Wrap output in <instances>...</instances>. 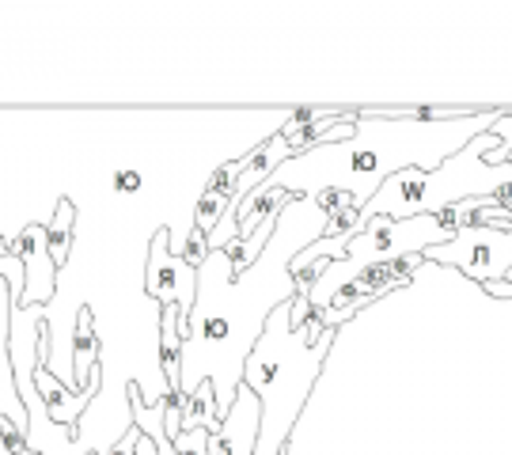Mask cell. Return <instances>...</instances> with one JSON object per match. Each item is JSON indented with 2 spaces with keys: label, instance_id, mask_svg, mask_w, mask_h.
I'll return each mask as SVG.
<instances>
[{
  "label": "cell",
  "instance_id": "1",
  "mask_svg": "<svg viewBox=\"0 0 512 455\" xmlns=\"http://www.w3.org/2000/svg\"><path fill=\"white\" fill-rule=\"evenodd\" d=\"M334 330L319 323V311L304 330L289 327V300H281L258 334L251 357L243 361V387L262 402V429L255 455H285L293 425L323 372Z\"/></svg>",
  "mask_w": 512,
  "mask_h": 455
},
{
  "label": "cell",
  "instance_id": "2",
  "mask_svg": "<svg viewBox=\"0 0 512 455\" xmlns=\"http://www.w3.org/2000/svg\"><path fill=\"white\" fill-rule=\"evenodd\" d=\"M501 148L494 133H482L471 145L452 152V160H444L437 171H421V167H403L395 175L380 182V190L361 205V217L368 220H406L421 213H444L459 201H482L497 198L512 190V164L490 167L486 156Z\"/></svg>",
  "mask_w": 512,
  "mask_h": 455
},
{
  "label": "cell",
  "instance_id": "3",
  "mask_svg": "<svg viewBox=\"0 0 512 455\" xmlns=\"http://www.w3.org/2000/svg\"><path fill=\"white\" fill-rule=\"evenodd\" d=\"M456 213L444 209V213H421V217H406V220H368V228L361 236L349 243V251L342 262H330L327 273L311 285L308 300L315 311H327L330 300L338 292L353 285L357 277L372 266H384V262H399V258H414L425 255L429 247H440V243H452L456 236Z\"/></svg>",
  "mask_w": 512,
  "mask_h": 455
},
{
  "label": "cell",
  "instance_id": "4",
  "mask_svg": "<svg viewBox=\"0 0 512 455\" xmlns=\"http://www.w3.org/2000/svg\"><path fill=\"white\" fill-rule=\"evenodd\" d=\"M425 262H440V266H456L478 285L490 281H505L512 273V232L494 228V224H475V228H459L452 243H440L425 251Z\"/></svg>",
  "mask_w": 512,
  "mask_h": 455
},
{
  "label": "cell",
  "instance_id": "5",
  "mask_svg": "<svg viewBox=\"0 0 512 455\" xmlns=\"http://www.w3.org/2000/svg\"><path fill=\"white\" fill-rule=\"evenodd\" d=\"M145 292L160 308L179 311V334H190V315L198 308V270H190L183 258L171 251V232L160 228L148 243V270Z\"/></svg>",
  "mask_w": 512,
  "mask_h": 455
},
{
  "label": "cell",
  "instance_id": "6",
  "mask_svg": "<svg viewBox=\"0 0 512 455\" xmlns=\"http://www.w3.org/2000/svg\"><path fill=\"white\" fill-rule=\"evenodd\" d=\"M12 255L27 266V292H23V304H35V308H46L54 300L57 281H54V258H50V236H46V224H27L19 232V243L12 247ZM19 304V308H23Z\"/></svg>",
  "mask_w": 512,
  "mask_h": 455
},
{
  "label": "cell",
  "instance_id": "7",
  "mask_svg": "<svg viewBox=\"0 0 512 455\" xmlns=\"http://www.w3.org/2000/svg\"><path fill=\"white\" fill-rule=\"evenodd\" d=\"M258 429H262V402L251 387H239L232 410L220 418L209 455H255Z\"/></svg>",
  "mask_w": 512,
  "mask_h": 455
},
{
  "label": "cell",
  "instance_id": "8",
  "mask_svg": "<svg viewBox=\"0 0 512 455\" xmlns=\"http://www.w3.org/2000/svg\"><path fill=\"white\" fill-rule=\"evenodd\" d=\"M12 311H16V300H12V285L8 277L0 273V418L16 421L19 429L27 433L31 421H27V402H19V387L12 383L16 376V364H12Z\"/></svg>",
  "mask_w": 512,
  "mask_h": 455
},
{
  "label": "cell",
  "instance_id": "9",
  "mask_svg": "<svg viewBox=\"0 0 512 455\" xmlns=\"http://www.w3.org/2000/svg\"><path fill=\"white\" fill-rule=\"evenodd\" d=\"M95 315L92 308H80L76 311V334H73V391H88L92 383V372L99 368V342H95Z\"/></svg>",
  "mask_w": 512,
  "mask_h": 455
},
{
  "label": "cell",
  "instance_id": "10",
  "mask_svg": "<svg viewBox=\"0 0 512 455\" xmlns=\"http://www.w3.org/2000/svg\"><path fill=\"white\" fill-rule=\"evenodd\" d=\"M183 406L186 399L183 395H167L164 399V433L171 440V448L175 455H209V444H213V433L209 429H194V433H186L183 429Z\"/></svg>",
  "mask_w": 512,
  "mask_h": 455
},
{
  "label": "cell",
  "instance_id": "11",
  "mask_svg": "<svg viewBox=\"0 0 512 455\" xmlns=\"http://www.w3.org/2000/svg\"><path fill=\"white\" fill-rule=\"evenodd\" d=\"M183 334H179V311H160V368L167 376V391L183 395Z\"/></svg>",
  "mask_w": 512,
  "mask_h": 455
},
{
  "label": "cell",
  "instance_id": "12",
  "mask_svg": "<svg viewBox=\"0 0 512 455\" xmlns=\"http://www.w3.org/2000/svg\"><path fill=\"white\" fill-rule=\"evenodd\" d=\"M220 425V414H217V387L213 380H205L194 395H186V406H183V429L186 433H194V429H209V433H217Z\"/></svg>",
  "mask_w": 512,
  "mask_h": 455
},
{
  "label": "cell",
  "instance_id": "13",
  "mask_svg": "<svg viewBox=\"0 0 512 455\" xmlns=\"http://www.w3.org/2000/svg\"><path fill=\"white\" fill-rule=\"evenodd\" d=\"M73 220H76V209L69 198L57 201V217L46 224V236H50V258H54V266H65L69 262V247H73Z\"/></svg>",
  "mask_w": 512,
  "mask_h": 455
},
{
  "label": "cell",
  "instance_id": "14",
  "mask_svg": "<svg viewBox=\"0 0 512 455\" xmlns=\"http://www.w3.org/2000/svg\"><path fill=\"white\" fill-rule=\"evenodd\" d=\"M490 133L501 141V148H494V152L486 156V164H490V167L512 164V107H501V118L490 126Z\"/></svg>",
  "mask_w": 512,
  "mask_h": 455
},
{
  "label": "cell",
  "instance_id": "15",
  "mask_svg": "<svg viewBox=\"0 0 512 455\" xmlns=\"http://www.w3.org/2000/svg\"><path fill=\"white\" fill-rule=\"evenodd\" d=\"M179 258H183L190 270H202L205 258H209V239H205V232L190 228V236L183 239V251H179Z\"/></svg>",
  "mask_w": 512,
  "mask_h": 455
},
{
  "label": "cell",
  "instance_id": "16",
  "mask_svg": "<svg viewBox=\"0 0 512 455\" xmlns=\"http://www.w3.org/2000/svg\"><path fill=\"white\" fill-rule=\"evenodd\" d=\"M0 440H4V448L12 455H27V433L19 429L16 421L0 418Z\"/></svg>",
  "mask_w": 512,
  "mask_h": 455
},
{
  "label": "cell",
  "instance_id": "17",
  "mask_svg": "<svg viewBox=\"0 0 512 455\" xmlns=\"http://www.w3.org/2000/svg\"><path fill=\"white\" fill-rule=\"evenodd\" d=\"M141 186H145V175L133 171V167H126V171L114 175V190H118V194H141Z\"/></svg>",
  "mask_w": 512,
  "mask_h": 455
},
{
  "label": "cell",
  "instance_id": "18",
  "mask_svg": "<svg viewBox=\"0 0 512 455\" xmlns=\"http://www.w3.org/2000/svg\"><path fill=\"white\" fill-rule=\"evenodd\" d=\"M137 440H141V429H137V425H129L126 440H118L110 455H137Z\"/></svg>",
  "mask_w": 512,
  "mask_h": 455
},
{
  "label": "cell",
  "instance_id": "19",
  "mask_svg": "<svg viewBox=\"0 0 512 455\" xmlns=\"http://www.w3.org/2000/svg\"><path fill=\"white\" fill-rule=\"evenodd\" d=\"M482 289L490 292V296H497V300H512V285H509V281H490V285H482Z\"/></svg>",
  "mask_w": 512,
  "mask_h": 455
},
{
  "label": "cell",
  "instance_id": "20",
  "mask_svg": "<svg viewBox=\"0 0 512 455\" xmlns=\"http://www.w3.org/2000/svg\"><path fill=\"white\" fill-rule=\"evenodd\" d=\"M0 258H12V247L4 243V236H0Z\"/></svg>",
  "mask_w": 512,
  "mask_h": 455
},
{
  "label": "cell",
  "instance_id": "21",
  "mask_svg": "<svg viewBox=\"0 0 512 455\" xmlns=\"http://www.w3.org/2000/svg\"><path fill=\"white\" fill-rule=\"evenodd\" d=\"M505 281H509V285H512V273H509V277H505Z\"/></svg>",
  "mask_w": 512,
  "mask_h": 455
},
{
  "label": "cell",
  "instance_id": "22",
  "mask_svg": "<svg viewBox=\"0 0 512 455\" xmlns=\"http://www.w3.org/2000/svg\"><path fill=\"white\" fill-rule=\"evenodd\" d=\"M88 455H95V452H88Z\"/></svg>",
  "mask_w": 512,
  "mask_h": 455
}]
</instances>
